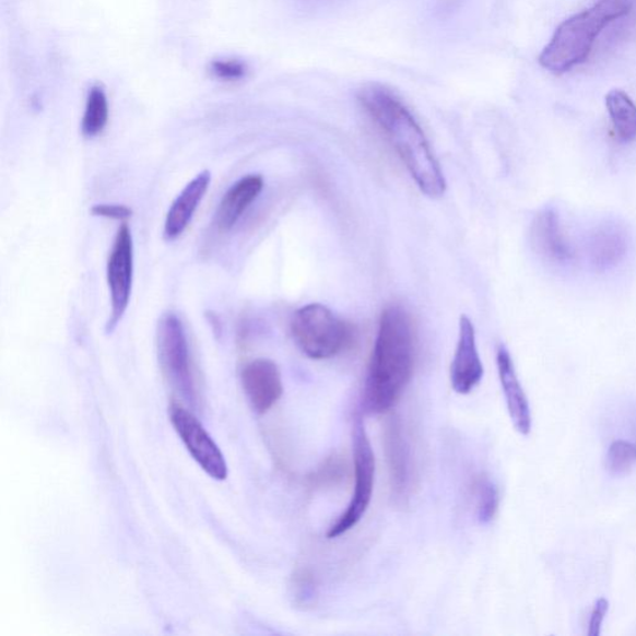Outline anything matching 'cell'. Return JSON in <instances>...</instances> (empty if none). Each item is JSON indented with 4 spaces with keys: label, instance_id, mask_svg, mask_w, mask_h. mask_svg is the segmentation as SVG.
I'll list each match as a JSON object with an SVG mask.
<instances>
[{
    "label": "cell",
    "instance_id": "obj_1",
    "mask_svg": "<svg viewBox=\"0 0 636 636\" xmlns=\"http://www.w3.org/2000/svg\"><path fill=\"white\" fill-rule=\"evenodd\" d=\"M414 366L412 318L401 305H389L380 315L363 390V409L370 414L392 411L412 379Z\"/></svg>",
    "mask_w": 636,
    "mask_h": 636
},
{
    "label": "cell",
    "instance_id": "obj_2",
    "mask_svg": "<svg viewBox=\"0 0 636 636\" xmlns=\"http://www.w3.org/2000/svg\"><path fill=\"white\" fill-rule=\"evenodd\" d=\"M360 103L392 144L399 158L422 192L440 198L447 190L438 160L415 117L392 91L369 85L361 90Z\"/></svg>",
    "mask_w": 636,
    "mask_h": 636
},
{
    "label": "cell",
    "instance_id": "obj_3",
    "mask_svg": "<svg viewBox=\"0 0 636 636\" xmlns=\"http://www.w3.org/2000/svg\"><path fill=\"white\" fill-rule=\"evenodd\" d=\"M636 0H598L563 22L540 56L541 66L561 75L587 61L608 25L629 15Z\"/></svg>",
    "mask_w": 636,
    "mask_h": 636
},
{
    "label": "cell",
    "instance_id": "obj_4",
    "mask_svg": "<svg viewBox=\"0 0 636 636\" xmlns=\"http://www.w3.org/2000/svg\"><path fill=\"white\" fill-rule=\"evenodd\" d=\"M296 346L311 360H330L349 346L352 329L348 322L321 304L306 305L291 321Z\"/></svg>",
    "mask_w": 636,
    "mask_h": 636
},
{
    "label": "cell",
    "instance_id": "obj_5",
    "mask_svg": "<svg viewBox=\"0 0 636 636\" xmlns=\"http://www.w3.org/2000/svg\"><path fill=\"white\" fill-rule=\"evenodd\" d=\"M354 490L351 502L338 520L327 531V539H339L354 529L368 511L374 496L376 458L368 438L365 422L360 414L354 415L352 429Z\"/></svg>",
    "mask_w": 636,
    "mask_h": 636
},
{
    "label": "cell",
    "instance_id": "obj_6",
    "mask_svg": "<svg viewBox=\"0 0 636 636\" xmlns=\"http://www.w3.org/2000/svg\"><path fill=\"white\" fill-rule=\"evenodd\" d=\"M158 356L163 374L188 402L196 401V384L184 323L175 314L162 317L158 325Z\"/></svg>",
    "mask_w": 636,
    "mask_h": 636
},
{
    "label": "cell",
    "instance_id": "obj_7",
    "mask_svg": "<svg viewBox=\"0 0 636 636\" xmlns=\"http://www.w3.org/2000/svg\"><path fill=\"white\" fill-rule=\"evenodd\" d=\"M169 420L198 466L214 480H225L228 476V467L223 452L195 414L174 402L169 408Z\"/></svg>",
    "mask_w": 636,
    "mask_h": 636
},
{
    "label": "cell",
    "instance_id": "obj_8",
    "mask_svg": "<svg viewBox=\"0 0 636 636\" xmlns=\"http://www.w3.org/2000/svg\"><path fill=\"white\" fill-rule=\"evenodd\" d=\"M134 250L129 226L118 229L107 262V284L111 297V316L107 331L113 332L129 308L133 285Z\"/></svg>",
    "mask_w": 636,
    "mask_h": 636
},
{
    "label": "cell",
    "instance_id": "obj_9",
    "mask_svg": "<svg viewBox=\"0 0 636 636\" xmlns=\"http://www.w3.org/2000/svg\"><path fill=\"white\" fill-rule=\"evenodd\" d=\"M242 386L251 408L261 415L271 411L284 393L280 369L267 358L252 361L243 368Z\"/></svg>",
    "mask_w": 636,
    "mask_h": 636
},
{
    "label": "cell",
    "instance_id": "obj_10",
    "mask_svg": "<svg viewBox=\"0 0 636 636\" xmlns=\"http://www.w3.org/2000/svg\"><path fill=\"white\" fill-rule=\"evenodd\" d=\"M483 377L484 366L479 356L475 327L468 316H461L458 346L450 368L451 387L458 394L467 396Z\"/></svg>",
    "mask_w": 636,
    "mask_h": 636
},
{
    "label": "cell",
    "instance_id": "obj_11",
    "mask_svg": "<svg viewBox=\"0 0 636 636\" xmlns=\"http://www.w3.org/2000/svg\"><path fill=\"white\" fill-rule=\"evenodd\" d=\"M531 243L535 252L552 263H565L575 259V250L563 229L560 215L551 208L535 214L531 225Z\"/></svg>",
    "mask_w": 636,
    "mask_h": 636
},
{
    "label": "cell",
    "instance_id": "obj_12",
    "mask_svg": "<svg viewBox=\"0 0 636 636\" xmlns=\"http://www.w3.org/2000/svg\"><path fill=\"white\" fill-rule=\"evenodd\" d=\"M629 249V235L625 226L616 222H604L590 232L587 256L596 271L613 270L625 259Z\"/></svg>",
    "mask_w": 636,
    "mask_h": 636
},
{
    "label": "cell",
    "instance_id": "obj_13",
    "mask_svg": "<svg viewBox=\"0 0 636 636\" xmlns=\"http://www.w3.org/2000/svg\"><path fill=\"white\" fill-rule=\"evenodd\" d=\"M385 449L390 486L398 498H404L412 487V452L398 417H392L386 426Z\"/></svg>",
    "mask_w": 636,
    "mask_h": 636
},
{
    "label": "cell",
    "instance_id": "obj_14",
    "mask_svg": "<svg viewBox=\"0 0 636 636\" xmlns=\"http://www.w3.org/2000/svg\"><path fill=\"white\" fill-rule=\"evenodd\" d=\"M496 363L508 414H510L515 429L527 436L532 429L531 408L520 379L517 377L511 354L505 346L497 349Z\"/></svg>",
    "mask_w": 636,
    "mask_h": 636
},
{
    "label": "cell",
    "instance_id": "obj_15",
    "mask_svg": "<svg viewBox=\"0 0 636 636\" xmlns=\"http://www.w3.org/2000/svg\"><path fill=\"white\" fill-rule=\"evenodd\" d=\"M211 172L203 170L197 177L189 181L184 190L172 203L165 222V238L174 242L186 232L195 213L201 205L209 187H211Z\"/></svg>",
    "mask_w": 636,
    "mask_h": 636
},
{
    "label": "cell",
    "instance_id": "obj_16",
    "mask_svg": "<svg viewBox=\"0 0 636 636\" xmlns=\"http://www.w3.org/2000/svg\"><path fill=\"white\" fill-rule=\"evenodd\" d=\"M262 189L263 179L258 175L247 176L236 181L224 195L216 209L215 224L217 228L223 232L233 229L249 207L257 201Z\"/></svg>",
    "mask_w": 636,
    "mask_h": 636
},
{
    "label": "cell",
    "instance_id": "obj_17",
    "mask_svg": "<svg viewBox=\"0 0 636 636\" xmlns=\"http://www.w3.org/2000/svg\"><path fill=\"white\" fill-rule=\"evenodd\" d=\"M605 105L613 129L623 142L636 140V104L622 90H612L605 97Z\"/></svg>",
    "mask_w": 636,
    "mask_h": 636
},
{
    "label": "cell",
    "instance_id": "obj_18",
    "mask_svg": "<svg viewBox=\"0 0 636 636\" xmlns=\"http://www.w3.org/2000/svg\"><path fill=\"white\" fill-rule=\"evenodd\" d=\"M108 116H110V106H108L105 90L102 85H94L87 94L81 132L87 139L96 138L106 129Z\"/></svg>",
    "mask_w": 636,
    "mask_h": 636
},
{
    "label": "cell",
    "instance_id": "obj_19",
    "mask_svg": "<svg viewBox=\"0 0 636 636\" xmlns=\"http://www.w3.org/2000/svg\"><path fill=\"white\" fill-rule=\"evenodd\" d=\"M348 476V459L341 454L334 452L307 476V486L315 492L316 490H320V492L321 490H331L343 484Z\"/></svg>",
    "mask_w": 636,
    "mask_h": 636
},
{
    "label": "cell",
    "instance_id": "obj_20",
    "mask_svg": "<svg viewBox=\"0 0 636 636\" xmlns=\"http://www.w3.org/2000/svg\"><path fill=\"white\" fill-rule=\"evenodd\" d=\"M472 496L475 499L478 520L481 523L494 521L498 511L499 494L494 481L480 475L472 484Z\"/></svg>",
    "mask_w": 636,
    "mask_h": 636
},
{
    "label": "cell",
    "instance_id": "obj_21",
    "mask_svg": "<svg viewBox=\"0 0 636 636\" xmlns=\"http://www.w3.org/2000/svg\"><path fill=\"white\" fill-rule=\"evenodd\" d=\"M291 598L294 604L302 609L316 605L318 587L313 572L308 568H296L291 577Z\"/></svg>",
    "mask_w": 636,
    "mask_h": 636
},
{
    "label": "cell",
    "instance_id": "obj_22",
    "mask_svg": "<svg viewBox=\"0 0 636 636\" xmlns=\"http://www.w3.org/2000/svg\"><path fill=\"white\" fill-rule=\"evenodd\" d=\"M636 463V444L616 440L609 447L605 467L614 476L628 474Z\"/></svg>",
    "mask_w": 636,
    "mask_h": 636
},
{
    "label": "cell",
    "instance_id": "obj_23",
    "mask_svg": "<svg viewBox=\"0 0 636 636\" xmlns=\"http://www.w3.org/2000/svg\"><path fill=\"white\" fill-rule=\"evenodd\" d=\"M212 74L224 81H239L248 75L245 63L235 59H216L211 62Z\"/></svg>",
    "mask_w": 636,
    "mask_h": 636
},
{
    "label": "cell",
    "instance_id": "obj_24",
    "mask_svg": "<svg viewBox=\"0 0 636 636\" xmlns=\"http://www.w3.org/2000/svg\"><path fill=\"white\" fill-rule=\"evenodd\" d=\"M91 213L115 221H127L132 215L129 207L120 204H97L91 209Z\"/></svg>",
    "mask_w": 636,
    "mask_h": 636
},
{
    "label": "cell",
    "instance_id": "obj_25",
    "mask_svg": "<svg viewBox=\"0 0 636 636\" xmlns=\"http://www.w3.org/2000/svg\"><path fill=\"white\" fill-rule=\"evenodd\" d=\"M609 609V602L605 598L598 599L594 604L592 614L589 620V636H599L602 633V625Z\"/></svg>",
    "mask_w": 636,
    "mask_h": 636
}]
</instances>
